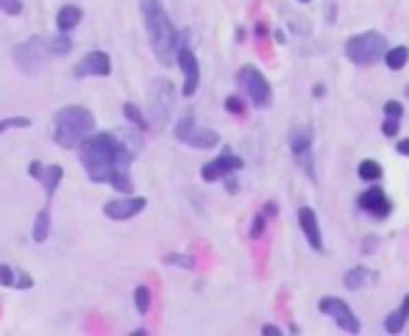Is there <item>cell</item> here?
<instances>
[{
	"label": "cell",
	"instance_id": "27",
	"mask_svg": "<svg viewBox=\"0 0 409 336\" xmlns=\"http://www.w3.org/2000/svg\"><path fill=\"white\" fill-rule=\"evenodd\" d=\"M134 303H137L139 314H148L150 311V289L148 287H137L134 289Z\"/></svg>",
	"mask_w": 409,
	"mask_h": 336
},
{
	"label": "cell",
	"instance_id": "37",
	"mask_svg": "<svg viewBox=\"0 0 409 336\" xmlns=\"http://www.w3.org/2000/svg\"><path fill=\"white\" fill-rule=\"evenodd\" d=\"M31 287H34L31 275H28V272H23V269H17V289H31Z\"/></svg>",
	"mask_w": 409,
	"mask_h": 336
},
{
	"label": "cell",
	"instance_id": "13",
	"mask_svg": "<svg viewBox=\"0 0 409 336\" xmlns=\"http://www.w3.org/2000/svg\"><path fill=\"white\" fill-rule=\"evenodd\" d=\"M176 64L181 67L184 73V97H192L198 92V84H200V67H198V59H195V53L189 50V45L184 42L176 53Z\"/></svg>",
	"mask_w": 409,
	"mask_h": 336
},
{
	"label": "cell",
	"instance_id": "34",
	"mask_svg": "<svg viewBox=\"0 0 409 336\" xmlns=\"http://www.w3.org/2000/svg\"><path fill=\"white\" fill-rule=\"evenodd\" d=\"M384 117H387V120H401V117H404V108H401L398 100H387V103H384Z\"/></svg>",
	"mask_w": 409,
	"mask_h": 336
},
{
	"label": "cell",
	"instance_id": "31",
	"mask_svg": "<svg viewBox=\"0 0 409 336\" xmlns=\"http://www.w3.org/2000/svg\"><path fill=\"white\" fill-rule=\"evenodd\" d=\"M17 284V272L9 267V264H0V287H14Z\"/></svg>",
	"mask_w": 409,
	"mask_h": 336
},
{
	"label": "cell",
	"instance_id": "36",
	"mask_svg": "<svg viewBox=\"0 0 409 336\" xmlns=\"http://www.w3.org/2000/svg\"><path fill=\"white\" fill-rule=\"evenodd\" d=\"M45 170H47V167L39 164V161H31V164H28V176H31L34 181H42V178H45Z\"/></svg>",
	"mask_w": 409,
	"mask_h": 336
},
{
	"label": "cell",
	"instance_id": "12",
	"mask_svg": "<svg viewBox=\"0 0 409 336\" xmlns=\"http://www.w3.org/2000/svg\"><path fill=\"white\" fill-rule=\"evenodd\" d=\"M73 75H75V78H89V75L106 78V75H112V59H109V53H104V50H89L84 59L73 67Z\"/></svg>",
	"mask_w": 409,
	"mask_h": 336
},
{
	"label": "cell",
	"instance_id": "10",
	"mask_svg": "<svg viewBox=\"0 0 409 336\" xmlns=\"http://www.w3.org/2000/svg\"><path fill=\"white\" fill-rule=\"evenodd\" d=\"M239 170H242V158L234 156L231 150H226V153H220L215 161H209V164L200 167V178L207 181V184H215V181H220V178H226V176H231V173H239Z\"/></svg>",
	"mask_w": 409,
	"mask_h": 336
},
{
	"label": "cell",
	"instance_id": "11",
	"mask_svg": "<svg viewBox=\"0 0 409 336\" xmlns=\"http://www.w3.org/2000/svg\"><path fill=\"white\" fill-rule=\"evenodd\" d=\"M320 311H323L326 317H331V320L340 325V331H345V333H360V320H356V314L348 309L345 300H340V298H323V300H320Z\"/></svg>",
	"mask_w": 409,
	"mask_h": 336
},
{
	"label": "cell",
	"instance_id": "6",
	"mask_svg": "<svg viewBox=\"0 0 409 336\" xmlns=\"http://www.w3.org/2000/svg\"><path fill=\"white\" fill-rule=\"evenodd\" d=\"M345 56L353 64H376L387 56V39L376 31H365V34H356L345 42Z\"/></svg>",
	"mask_w": 409,
	"mask_h": 336
},
{
	"label": "cell",
	"instance_id": "23",
	"mask_svg": "<svg viewBox=\"0 0 409 336\" xmlns=\"http://www.w3.org/2000/svg\"><path fill=\"white\" fill-rule=\"evenodd\" d=\"M384 62L390 70H401L406 62H409V47L406 45H398V47H390L387 56H384Z\"/></svg>",
	"mask_w": 409,
	"mask_h": 336
},
{
	"label": "cell",
	"instance_id": "19",
	"mask_svg": "<svg viewBox=\"0 0 409 336\" xmlns=\"http://www.w3.org/2000/svg\"><path fill=\"white\" fill-rule=\"evenodd\" d=\"M115 134H117V139L126 145L128 153H134V156L142 153V147H145V139H142L145 131H142V128H137V125H134V128H117Z\"/></svg>",
	"mask_w": 409,
	"mask_h": 336
},
{
	"label": "cell",
	"instance_id": "1",
	"mask_svg": "<svg viewBox=\"0 0 409 336\" xmlns=\"http://www.w3.org/2000/svg\"><path fill=\"white\" fill-rule=\"evenodd\" d=\"M137 156L126 150L117 134H92L78 147V161L92 184H109L117 170H128Z\"/></svg>",
	"mask_w": 409,
	"mask_h": 336
},
{
	"label": "cell",
	"instance_id": "30",
	"mask_svg": "<svg viewBox=\"0 0 409 336\" xmlns=\"http://www.w3.org/2000/svg\"><path fill=\"white\" fill-rule=\"evenodd\" d=\"M31 120L28 117H6V120H0V136H3L6 131H14V128H28Z\"/></svg>",
	"mask_w": 409,
	"mask_h": 336
},
{
	"label": "cell",
	"instance_id": "2",
	"mask_svg": "<svg viewBox=\"0 0 409 336\" xmlns=\"http://www.w3.org/2000/svg\"><path fill=\"white\" fill-rule=\"evenodd\" d=\"M139 12L145 20V31H148L153 56L159 59V64L170 67L176 62L178 47L187 42V31H176L167 9L162 6V0H139Z\"/></svg>",
	"mask_w": 409,
	"mask_h": 336
},
{
	"label": "cell",
	"instance_id": "22",
	"mask_svg": "<svg viewBox=\"0 0 409 336\" xmlns=\"http://www.w3.org/2000/svg\"><path fill=\"white\" fill-rule=\"evenodd\" d=\"M81 20H84V14H81L78 6H62L59 14H56V25H59V31H73Z\"/></svg>",
	"mask_w": 409,
	"mask_h": 336
},
{
	"label": "cell",
	"instance_id": "29",
	"mask_svg": "<svg viewBox=\"0 0 409 336\" xmlns=\"http://www.w3.org/2000/svg\"><path fill=\"white\" fill-rule=\"evenodd\" d=\"M165 264H170V267H184V269H195V259H192V256H184V253H167V256H165Z\"/></svg>",
	"mask_w": 409,
	"mask_h": 336
},
{
	"label": "cell",
	"instance_id": "33",
	"mask_svg": "<svg viewBox=\"0 0 409 336\" xmlns=\"http://www.w3.org/2000/svg\"><path fill=\"white\" fill-rule=\"evenodd\" d=\"M0 12L9 17H17L23 12V0H0Z\"/></svg>",
	"mask_w": 409,
	"mask_h": 336
},
{
	"label": "cell",
	"instance_id": "8",
	"mask_svg": "<svg viewBox=\"0 0 409 336\" xmlns=\"http://www.w3.org/2000/svg\"><path fill=\"white\" fill-rule=\"evenodd\" d=\"M173 134H176L178 142H184V145H189V147H198V150H212V147L220 145V134H218V131L198 125L189 115L176 123V131H173Z\"/></svg>",
	"mask_w": 409,
	"mask_h": 336
},
{
	"label": "cell",
	"instance_id": "9",
	"mask_svg": "<svg viewBox=\"0 0 409 336\" xmlns=\"http://www.w3.org/2000/svg\"><path fill=\"white\" fill-rule=\"evenodd\" d=\"M290 150L292 158L301 170L306 173V178L315 181V164H312V128L309 125H298L290 134Z\"/></svg>",
	"mask_w": 409,
	"mask_h": 336
},
{
	"label": "cell",
	"instance_id": "7",
	"mask_svg": "<svg viewBox=\"0 0 409 336\" xmlns=\"http://www.w3.org/2000/svg\"><path fill=\"white\" fill-rule=\"evenodd\" d=\"M237 84H239V89H242V95L257 106V108H265V106H270V97H273V92H270V84H268V78L257 70V67H250V64H245L239 73H237Z\"/></svg>",
	"mask_w": 409,
	"mask_h": 336
},
{
	"label": "cell",
	"instance_id": "38",
	"mask_svg": "<svg viewBox=\"0 0 409 336\" xmlns=\"http://www.w3.org/2000/svg\"><path fill=\"white\" fill-rule=\"evenodd\" d=\"M365 242H368V245H365V248H362V250H365V253H373V250H376V248H379V239H376V237H371V239H365Z\"/></svg>",
	"mask_w": 409,
	"mask_h": 336
},
{
	"label": "cell",
	"instance_id": "28",
	"mask_svg": "<svg viewBox=\"0 0 409 336\" xmlns=\"http://www.w3.org/2000/svg\"><path fill=\"white\" fill-rule=\"evenodd\" d=\"M356 173H360V178H365V181H376V178H382V167L376 161H362Z\"/></svg>",
	"mask_w": 409,
	"mask_h": 336
},
{
	"label": "cell",
	"instance_id": "42",
	"mask_svg": "<svg viewBox=\"0 0 409 336\" xmlns=\"http://www.w3.org/2000/svg\"><path fill=\"white\" fill-rule=\"evenodd\" d=\"M406 97H409V86H406Z\"/></svg>",
	"mask_w": 409,
	"mask_h": 336
},
{
	"label": "cell",
	"instance_id": "14",
	"mask_svg": "<svg viewBox=\"0 0 409 336\" xmlns=\"http://www.w3.org/2000/svg\"><path fill=\"white\" fill-rule=\"evenodd\" d=\"M145 206H148L145 197H139V195H126V197L109 200V203L104 206V214H106L109 219H115V222H126V219L137 217L139 211H145Z\"/></svg>",
	"mask_w": 409,
	"mask_h": 336
},
{
	"label": "cell",
	"instance_id": "18",
	"mask_svg": "<svg viewBox=\"0 0 409 336\" xmlns=\"http://www.w3.org/2000/svg\"><path fill=\"white\" fill-rule=\"evenodd\" d=\"M62 178H65L62 164H50L47 170H45V178H42V187H45V200H47L45 206H50V200H54V195H56V189H59Z\"/></svg>",
	"mask_w": 409,
	"mask_h": 336
},
{
	"label": "cell",
	"instance_id": "16",
	"mask_svg": "<svg viewBox=\"0 0 409 336\" xmlns=\"http://www.w3.org/2000/svg\"><path fill=\"white\" fill-rule=\"evenodd\" d=\"M360 206H362L365 211H371L373 217H387V214H390V200H387L384 189H379V187L362 192V195H360Z\"/></svg>",
	"mask_w": 409,
	"mask_h": 336
},
{
	"label": "cell",
	"instance_id": "26",
	"mask_svg": "<svg viewBox=\"0 0 409 336\" xmlns=\"http://www.w3.org/2000/svg\"><path fill=\"white\" fill-rule=\"evenodd\" d=\"M50 50H54V56H67L73 50V39L67 36V31H59V36L50 39Z\"/></svg>",
	"mask_w": 409,
	"mask_h": 336
},
{
	"label": "cell",
	"instance_id": "20",
	"mask_svg": "<svg viewBox=\"0 0 409 336\" xmlns=\"http://www.w3.org/2000/svg\"><path fill=\"white\" fill-rule=\"evenodd\" d=\"M406 320H409V295L401 300V306H398L393 314H387V320H384L387 333H401L404 325H406Z\"/></svg>",
	"mask_w": 409,
	"mask_h": 336
},
{
	"label": "cell",
	"instance_id": "25",
	"mask_svg": "<svg viewBox=\"0 0 409 336\" xmlns=\"http://www.w3.org/2000/svg\"><path fill=\"white\" fill-rule=\"evenodd\" d=\"M109 187H115L120 195H131V192H134V184H131V176H128V170H117V173L112 176Z\"/></svg>",
	"mask_w": 409,
	"mask_h": 336
},
{
	"label": "cell",
	"instance_id": "41",
	"mask_svg": "<svg viewBox=\"0 0 409 336\" xmlns=\"http://www.w3.org/2000/svg\"><path fill=\"white\" fill-rule=\"evenodd\" d=\"M301 3H309V0H301Z\"/></svg>",
	"mask_w": 409,
	"mask_h": 336
},
{
	"label": "cell",
	"instance_id": "17",
	"mask_svg": "<svg viewBox=\"0 0 409 336\" xmlns=\"http://www.w3.org/2000/svg\"><path fill=\"white\" fill-rule=\"evenodd\" d=\"M376 284V272L368 267H353L345 272V287L348 289H362V287H373Z\"/></svg>",
	"mask_w": 409,
	"mask_h": 336
},
{
	"label": "cell",
	"instance_id": "4",
	"mask_svg": "<svg viewBox=\"0 0 409 336\" xmlns=\"http://www.w3.org/2000/svg\"><path fill=\"white\" fill-rule=\"evenodd\" d=\"M176 108V89L167 78H153L148 86V120L156 131H165Z\"/></svg>",
	"mask_w": 409,
	"mask_h": 336
},
{
	"label": "cell",
	"instance_id": "3",
	"mask_svg": "<svg viewBox=\"0 0 409 336\" xmlns=\"http://www.w3.org/2000/svg\"><path fill=\"white\" fill-rule=\"evenodd\" d=\"M95 134V117L86 106H65L54 117V145L78 150Z\"/></svg>",
	"mask_w": 409,
	"mask_h": 336
},
{
	"label": "cell",
	"instance_id": "32",
	"mask_svg": "<svg viewBox=\"0 0 409 336\" xmlns=\"http://www.w3.org/2000/svg\"><path fill=\"white\" fill-rule=\"evenodd\" d=\"M265 226H268V214L262 211V214H257V217H253V226H250V239H259V237H262V231H265Z\"/></svg>",
	"mask_w": 409,
	"mask_h": 336
},
{
	"label": "cell",
	"instance_id": "40",
	"mask_svg": "<svg viewBox=\"0 0 409 336\" xmlns=\"http://www.w3.org/2000/svg\"><path fill=\"white\" fill-rule=\"evenodd\" d=\"M398 153H401V156H409V139L398 142Z\"/></svg>",
	"mask_w": 409,
	"mask_h": 336
},
{
	"label": "cell",
	"instance_id": "15",
	"mask_svg": "<svg viewBox=\"0 0 409 336\" xmlns=\"http://www.w3.org/2000/svg\"><path fill=\"white\" fill-rule=\"evenodd\" d=\"M298 222H301V231H303L306 242H309V248L312 250H323V234H320V226H318V214L309 206H303L298 211Z\"/></svg>",
	"mask_w": 409,
	"mask_h": 336
},
{
	"label": "cell",
	"instance_id": "35",
	"mask_svg": "<svg viewBox=\"0 0 409 336\" xmlns=\"http://www.w3.org/2000/svg\"><path fill=\"white\" fill-rule=\"evenodd\" d=\"M226 111H231V115H242V111H245V103L239 100V97H226Z\"/></svg>",
	"mask_w": 409,
	"mask_h": 336
},
{
	"label": "cell",
	"instance_id": "21",
	"mask_svg": "<svg viewBox=\"0 0 409 336\" xmlns=\"http://www.w3.org/2000/svg\"><path fill=\"white\" fill-rule=\"evenodd\" d=\"M47 237H50V206H45V208L34 217V228H31V239H34L36 245L47 242Z\"/></svg>",
	"mask_w": 409,
	"mask_h": 336
},
{
	"label": "cell",
	"instance_id": "39",
	"mask_svg": "<svg viewBox=\"0 0 409 336\" xmlns=\"http://www.w3.org/2000/svg\"><path fill=\"white\" fill-rule=\"evenodd\" d=\"M262 333H265V336H281L284 331H279L276 325H265V328H262Z\"/></svg>",
	"mask_w": 409,
	"mask_h": 336
},
{
	"label": "cell",
	"instance_id": "24",
	"mask_svg": "<svg viewBox=\"0 0 409 336\" xmlns=\"http://www.w3.org/2000/svg\"><path fill=\"white\" fill-rule=\"evenodd\" d=\"M123 117H126L131 125H137V128L148 131V120H145V115L139 111V106H134V103H126V106H123Z\"/></svg>",
	"mask_w": 409,
	"mask_h": 336
},
{
	"label": "cell",
	"instance_id": "5",
	"mask_svg": "<svg viewBox=\"0 0 409 336\" xmlns=\"http://www.w3.org/2000/svg\"><path fill=\"white\" fill-rule=\"evenodd\" d=\"M50 56H54V50H50V39L45 36H28L12 50V59L23 75H39Z\"/></svg>",
	"mask_w": 409,
	"mask_h": 336
}]
</instances>
